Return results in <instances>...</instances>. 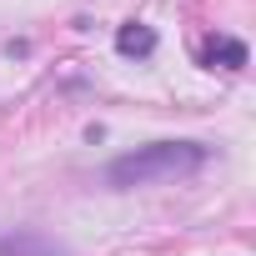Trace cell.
<instances>
[{
    "instance_id": "6da1fadb",
    "label": "cell",
    "mask_w": 256,
    "mask_h": 256,
    "mask_svg": "<svg viewBox=\"0 0 256 256\" xmlns=\"http://www.w3.org/2000/svg\"><path fill=\"white\" fill-rule=\"evenodd\" d=\"M211 161V146L201 141H151L136 146L106 166V181L116 191H131V186H161V181H186Z\"/></svg>"
},
{
    "instance_id": "7a4b0ae2",
    "label": "cell",
    "mask_w": 256,
    "mask_h": 256,
    "mask_svg": "<svg viewBox=\"0 0 256 256\" xmlns=\"http://www.w3.org/2000/svg\"><path fill=\"white\" fill-rule=\"evenodd\" d=\"M0 256H70L60 241H50L46 231H30V226H20V231H10V236H0Z\"/></svg>"
},
{
    "instance_id": "3957f363",
    "label": "cell",
    "mask_w": 256,
    "mask_h": 256,
    "mask_svg": "<svg viewBox=\"0 0 256 256\" xmlns=\"http://www.w3.org/2000/svg\"><path fill=\"white\" fill-rule=\"evenodd\" d=\"M251 60V50H246V40H236V36H211L206 46H201V66L206 70H241Z\"/></svg>"
},
{
    "instance_id": "277c9868",
    "label": "cell",
    "mask_w": 256,
    "mask_h": 256,
    "mask_svg": "<svg viewBox=\"0 0 256 256\" xmlns=\"http://www.w3.org/2000/svg\"><path fill=\"white\" fill-rule=\"evenodd\" d=\"M116 50H120L126 60H146V56H156V30H151L146 20H126V26L116 30Z\"/></svg>"
}]
</instances>
